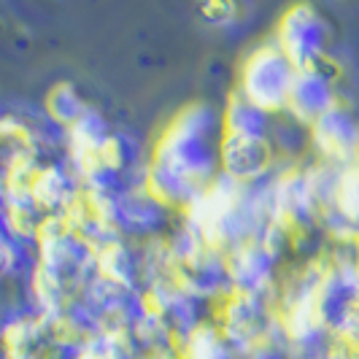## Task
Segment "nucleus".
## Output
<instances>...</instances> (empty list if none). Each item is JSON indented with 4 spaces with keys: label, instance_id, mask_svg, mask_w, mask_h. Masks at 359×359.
Segmentation results:
<instances>
[{
    "label": "nucleus",
    "instance_id": "7ed1b4c3",
    "mask_svg": "<svg viewBox=\"0 0 359 359\" xmlns=\"http://www.w3.org/2000/svg\"><path fill=\"white\" fill-rule=\"evenodd\" d=\"M219 330L243 359L254 346L273 338L281 327L276 319V294H230L219 311Z\"/></svg>",
    "mask_w": 359,
    "mask_h": 359
},
{
    "label": "nucleus",
    "instance_id": "423d86ee",
    "mask_svg": "<svg viewBox=\"0 0 359 359\" xmlns=\"http://www.w3.org/2000/svg\"><path fill=\"white\" fill-rule=\"evenodd\" d=\"M176 278L184 292L208 303H224L230 294H235L227 257L208 246L200 249L195 257L176 262Z\"/></svg>",
    "mask_w": 359,
    "mask_h": 359
},
{
    "label": "nucleus",
    "instance_id": "9d476101",
    "mask_svg": "<svg viewBox=\"0 0 359 359\" xmlns=\"http://www.w3.org/2000/svg\"><path fill=\"white\" fill-rule=\"evenodd\" d=\"M97 268L100 276L116 281L119 287L144 292V262H141V249L130 246L125 238L97 249Z\"/></svg>",
    "mask_w": 359,
    "mask_h": 359
},
{
    "label": "nucleus",
    "instance_id": "aec40b11",
    "mask_svg": "<svg viewBox=\"0 0 359 359\" xmlns=\"http://www.w3.org/2000/svg\"><path fill=\"white\" fill-rule=\"evenodd\" d=\"M319 359H327V357H319Z\"/></svg>",
    "mask_w": 359,
    "mask_h": 359
},
{
    "label": "nucleus",
    "instance_id": "ddd939ff",
    "mask_svg": "<svg viewBox=\"0 0 359 359\" xmlns=\"http://www.w3.org/2000/svg\"><path fill=\"white\" fill-rule=\"evenodd\" d=\"M268 138L276 154H284L287 162H294L311 146V127L300 125L294 116L281 111V114H273L270 119Z\"/></svg>",
    "mask_w": 359,
    "mask_h": 359
},
{
    "label": "nucleus",
    "instance_id": "1a4fd4ad",
    "mask_svg": "<svg viewBox=\"0 0 359 359\" xmlns=\"http://www.w3.org/2000/svg\"><path fill=\"white\" fill-rule=\"evenodd\" d=\"M341 103L338 100V90L335 84L319 79L316 73L311 71H297L294 73V81H292V90H289L287 100V114L294 116L300 125L311 127L316 119H322L330 108H335Z\"/></svg>",
    "mask_w": 359,
    "mask_h": 359
},
{
    "label": "nucleus",
    "instance_id": "dca6fc26",
    "mask_svg": "<svg viewBox=\"0 0 359 359\" xmlns=\"http://www.w3.org/2000/svg\"><path fill=\"white\" fill-rule=\"evenodd\" d=\"M243 359H292V351H289V343L284 338V332L278 330L273 338L262 341L259 346H254Z\"/></svg>",
    "mask_w": 359,
    "mask_h": 359
},
{
    "label": "nucleus",
    "instance_id": "20e7f679",
    "mask_svg": "<svg viewBox=\"0 0 359 359\" xmlns=\"http://www.w3.org/2000/svg\"><path fill=\"white\" fill-rule=\"evenodd\" d=\"M276 41L292 60V65L300 71L319 54H327V22L308 3L292 6L284 11V17L278 19Z\"/></svg>",
    "mask_w": 359,
    "mask_h": 359
},
{
    "label": "nucleus",
    "instance_id": "39448f33",
    "mask_svg": "<svg viewBox=\"0 0 359 359\" xmlns=\"http://www.w3.org/2000/svg\"><path fill=\"white\" fill-rule=\"evenodd\" d=\"M311 149L319 162L332 168H348L359 160V122L346 106L330 108L311 125Z\"/></svg>",
    "mask_w": 359,
    "mask_h": 359
},
{
    "label": "nucleus",
    "instance_id": "2eb2a0df",
    "mask_svg": "<svg viewBox=\"0 0 359 359\" xmlns=\"http://www.w3.org/2000/svg\"><path fill=\"white\" fill-rule=\"evenodd\" d=\"M332 208L343 216V222L359 233V160L341 170L338 179V192Z\"/></svg>",
    "mask_w": 359,
    "mask_h": 359
},
{
    "label": "nucleus",
    "instance_id": "f03ea898",
    "mask_svg": "<svg viewBox=\"0 0 359 359\" xmlns=\"http://www.w3.org/2000/svg\"><path fill=\"white\" fill-rule=\"evenodd\" d=\"M294 73H297V68L292 65V60L278 46L276 36L265 38L262 43H257L252 52L246 54L235 90L246 100H252L257 108H262L268 114H281V111H287Z\"/></svg>",
    "mask_w": 359,
    "mask_h": 359
},
{
    "label": "nucleus",
    "instance_id": "f3484780",
    "mask_svg": "<svg viewBox=\"0 0 359 359\" xmlns=\"http://www.w3.org/2000/svg\"><path fill=\"white\" fill-rule=\"evenodd\" d=\"M200 17L211 25H230L238 17V6L235 3H222V0H211L200 6Z\"/></svg>",
    "mask_w": 359,
    "mask_h": 359
},
{
    "label": "nucleus",
    "instance_id": "0eeeda50",
    "mask_svg": "<svg viewBox=\"0 0 359 359\" xmlns=\"http://www.w3.org/2000/svg\"><path fill=\"white\" fill-rule=\"evenodd\" d=\"M278 265L281 262L273 257V252L259 238L238 246L235 252L227 254V268H230L235 294H276Z\"/></svg>",
    "mask_w": 359,
    "mask_h": 359
},
{
    "label": "nucleus",
    "instance_id": "4468645a",
    "mask_svg": "<svg viewBox=\"0 0 359 359\" xmlns=\"http://www.w3.org/2000/svg\"><path fill=\"white\" fill-rule=\"evenodd\" d=\"M87 108L90 106L84 103V97L79 95V90L73 84H57L46 97V114H49L54 125H60L62 130L76 125L84 116Z\"/></svg>",
    "mask_w": 359,
    "mask_h": 359
},
{
    "label": "nucleus",
    "instance_id": "f8f14e48",
    "mask_svg": "<svg viewBox=\"0 0 359 359\" xmlns=\"http://www.w3.org/2000/svg\"><path fill=\"white\" fill-rule=\"evenodd\" d=\"M176 348L181 359H238V351L227 343L216 322L200 324Z\"/></svg>",
    "mask_w": 359,
    "mask_h": 359
},
{
    "label": "nucleus",
    "instance_id": "6ab92c4d",
    "mask_svg": "<svg viewBox=\"0 0 359 359\" xmlns=\"http://www.w3.org/2000/svg\"><path fill=\"white\" fill-rule=\"evenodd\" d=\"M0 359H6V357H3V341H0Z\"/></svg>",
    "mask_w": 359,
    "mask_h": 359
},
{
    "label": "nucleus",
    "instance_id": "9b49d317",
    "mask_svg": "<svg viewBox=\"0 0 359 359\" xmlns=\"http://www.w3.org/2000/svg\"><path fill=\"white\" fill-rule=\"evenodd\" d=\"M273 114L257 108L252 100H246L238 90L227 97V106L222 111V125L227 135H243V138H268Z\"/></svg>",
    "mask_w": 359,
    "mask_h": 359
},
{
    "label": "nucleus",
    "instance_id": "f257e3e1",
    "mask_svg": "<svg viewBox=\"0 0 359 359\" xmlns=\"http://www.w3.org/2000/svg\"><path fill=\"white\" fill-rule=\"evenodd\" d=\"M222 114L189 103L165 125L146 165V189L170 211H187L222 173Z\"/></svg>",
    "mask_w": 359,
    "mask_h": 359
},
{
    "label": "nucleus",
    "instance_id": "6e6552de",
    "mask_svg": "<svg viewBox=\"0 0 359 359\" xmlns=\"http://www.w3.org/2000/svg\"><path fill=\"white\" fill-rule=\"evenodd\" d=\"M276 168V151L270 138H243L227 135L222 138V173L241 184H254L265 179Z\"/></svg>",
    "mask_w": 359,
    "mask_h": 359
},
{
    "label": "nucleus",
    "instance_id": "a211bd4d",
    "mask_svg": "<svg viewBox=\"0 0 359 359\" xmlns=\"http://www.w3.org/2000/svg\"><path fill=\"white\" fill-rule=\"evenodd\" d=\"M6 276H11V257H8V249L0 243V281Z\"/></svg>",
    "mask_w": 359,
    "mask_h": 359
}]
</instances>
